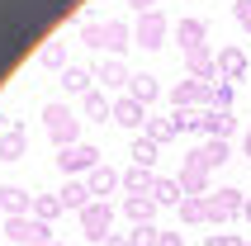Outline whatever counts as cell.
I'll return each mask as SVG.
<instances>
[{
	"mask_svg": "<svg viewBox=\"0 0 251 246\" xmlns=\"http://www.w3.org/2000/svg\"><path fill=\"white\" fill-rule=\"evenodd\" d=\"M124 208H128V218H133V222H152L156 199H152V194H128V199H124Z\"/></svg>",
	"mask_w": 251,
	"mask_h": 246,
	"instance_id": "cell-11",
	"label": "cell"
},
{
	"mask_svg": "<svg viewBox=\"0 0 251 246\" xmlns=\"http://www.w3.org/2000/svg\"><path fill=\"white\" fill-rule=\"evenodd\" d=\"M128 95L138 99V104H152V99L161 95V85H156V76H133V81H128Z\"/></svg>",
	"mask_w": 251,
	"mask_h": 246,
	"instance_id": "cell-12",
	"label": "cell"
},
{
	"mask_svg": "<svg viewBox=\"0 0 251 246\" xmlns=\"http://www.w3.org/2000/svg\"><path fill=\"white\" fill-rule=\"evenodd\" d=\"M152 199H156V204H180V199H185L180 180H156V185H152Z\"/></svg>",
	"mask_w": 251,
	"mask_h": 246,
	"instance_id": "cell-18",
	"label": "cell"
},
{
	"mask_svg": "<svg viewBox=\"0 0 251 246\" xmlns=\"http://www.w3.org/2000/svg\"><path fill=\"white\" fill-rule=\"evenodd\" d=\"M237 24L251 33V0H237Z\"/></svg>",
	"mask_w": 251,
	"mask_h": 246,
	"instance_id": "cell-35",
	"label": "cell"
},
{
	"mask_svg": "<svg viewBox=\"0 0 251 246\" xmlns=\"http://www.w3.org/2000/svg\"><path fill=\"white\" fill-rule=\"evenodd\" d=\"M176 38H180V48H185V52H190V48H204V24H199V19H180Z\"/></svg>",
	"mask_w": 251,
	"mask_h": 246,
	"instance_id": "cell-16",
	"label": "cell"
},
{
	"mask_svg": "<svg viewBox=\"0 0 251 246\" xmlns=\"http://www.w3.org/2000/svg\"><path fill=\"white\" fill-rule=\"evenodd\" d=\"M128 5H133V10H147V14H152V5H156V0H128Z\"/></svg>",
	"mask_w": 251,
	"mask_h": 246,
	"instance_id": "cell-38",
	"label": "cell"
},
{
	"mask_svg": "<svg viewBox=\"0 0 251 246\" xmlns=\"http://www.w3.org/2000/svg\"><path fill=\"white\" fill-rule=\"evenodd\" d=\"M156 242H161V232H156L152 222H138L133 237H128V246H156Z\"/></svg>",
	"mask_w": 251,
	"mask_h": 246,
	"instance_id": "cell-29",
	"label": "cell"
},
{
	"mask_svg": "<svg viewBox=\"0 0 251 246\" xmlns=\"http://www.w3.org/2000/svg\"><path fill=\"white\" fill-rule=\"evenodd\" d=\"M85 114H90V119H114V104L109 99H104V90H90V95H85Z\"/></svg>",
	"mask_w": 251,
	"mask_h": 246,
	"instance_id": "cell-21",
	"label": "cell"
},
{
	"mask_svg": "<svg viewBox=\"0 0 251 246\" xmlns=\"http://www.w3.org/2000/svg\"><path fill=\"white\" fill-rule=\"evenodd\" d=\"M152 185H156L152 171H142V166H133V171L124 175V190H128V194H152Z\"/></svg>",
	"mask_w": 251,
	"mask_h": 246,
	"instance_id": "cell-17",
	"label": "cell"
},
{
	"mask_svg": "<svg viewBox=\"0 0 251 246\" xmlns=\"http://www.w3.org/2000/svg\"><path fill=\"white\" fill-rule=\"evenodd\" d=\"M38 62H43V67H62V62H67V52H62L57 43H48V48L38 52Z\"/></svg>",
	"mask_w": 251,
	"mask_h": 246,
	"instance_id": "cell-33",
	"label": "cell"
},
{
	"mask_svg": "<svg viewBox=\"0 0 251 246\" xmlns=\"http://www.w3.org/2000/svg\"><path fill=\"white\" fill-rule=\"evenodd\" d=\"M180 218L185 222H204L209 218V199H180Z\"/></svg>",
	"mask_w": 251,
	"mask_h": 246,
	"instance_id": "cell-27",
	"label": "cell"
},
{
	"mask_svg": "<svg viewBox=\"0 0 251 246\" xmlns=\"http://www.w3.org/2000/svg\"><path fill=\"white\" fill-rule=\"evenodd\" d=\"M57 166H62V171H95V166H100V151L85 147V142H71V147L57 151Z\"/></svg>",
	"mask_w": 251,
	"mask_h": 246,
	"instance_id": "cell-4",
	"label": "cell"
},
{
	"mask_svg": "<svg viewBox=\"0 0 251 246\" xmlns=\"http://www.w3.org/2000/svg\"><path fill=\"white\" fill-rule=\"evenodd\" d=\"M104 246H128V242H114V237H109V242H104Z\"/></svg>",
	"mask_w": 251,
	"mask_h": 246,
	"instance_id": "cell-40",
	"label": "cell"
},
{
	"mask_svg": "<svg viewBox=\"0 0 251 246\" xmlns=\"http://www.w3.org/2000/svg\"><path fill=\"white\" fill-rule=\"evenodd\" d=\"M48 246H62V242H48Z\"/></svg>",
	"mask_w": 251,
	"mask_h": 246,
	"instance_id": "cell-42",
	"label": "cell"
},
{
	"mask_svg": "<svg viewBox=\"0 0 251 246\" xmlns=\"http://www.w3.org/2000/svg\"><path fill=\"white\" fill-rule=\"evenodd\" d=\"M242 204H247V199H242L237 190H218V194L209 199V218L223 222V218H232V213H242Z\"/></svg>",
	"mask_w": 251,
	"mask_h": 246,
	"instance_id": "cell-7",
	"label": "cell"
},
{
	"mask_svg": "<svg viewBox=\"0 0 251 246\" xmlns=\"http://www.w3.org/2000/svg\"><path fill=\"white\" fill-rule=\"evenodd\" d=\"M171 133H176V119H152L147 123V137H152V142H166Z\"/></svg>",
	"mask_w": 251,
	"mask_h": 246,
	"instance_id": "cell-30",
	"label": "cell"
},
{
	"mask_svg": "<svg viewBox=\"0 0 251 246\" xmlns=\"http://www.w3.org/2000/svg\"><path fill=\"white\" fill-rule=\"evenodd\" d=\"M128 156H133V166H142V171H152V161H156V142H152V137H138Z\"/></svg>",
	"mask_w": 251,
	"mask_h": 246,
	"instance_id": "cell-19",
	"label": "cell"
},
{
	"mask_svg": "<svg viewBox=\"0 0 251 246\" xmlns=\"http://www.w3.org/2000/svg\"><path fill=\"white\" fill-rule=\"evenodd\" d=\"M43 123H48V137L57 142V151L71 147V142H76V128H81L76 114H71L67 104H48V109H43Z\"/></svg>",
	"mask_w": 251,
	"mask_h": 246,
	"instance_id": "cell-1",
	"label": "cell"
},
{
	"mask_svg": "<svg viewBox=\"0 0 251 246\" xmlns=\"http://www.w3.org/2000/svg\"><path fill=\"white\" fill-rule=\"evenodd\" d=\"M161 38H166V19L161 14H142V24H138V43L142 48H161Z\"/></svg>",
	"mask_w": 251,
	"mask_h": 246,
	"instance_id": "cell-8",
	"label": "cell"
},
{
	"mask_svg": "<svg viewBox=\"0 0 251 246\" xmlns=\"http://www.w3.org/2000/svg\"><path fill=\"white\" fill-rule=\"evenodd\" d=\"M156 246H185V242H180V232H161V242H156Z\"/></svg>",
	"mask_w": 251,
	"mask_h": 246,
	"instance_id": "cell-37",
	"label": "cell"
},
{
	"mask_svg": "<svg viewBox=\"0 0 251 246\" xmlns=\"http://www.w3.org/2000/svg\"><path fill=\"white\" fill-rule=\"evenodd\" d=\"M95 81H104V85H124V81H133V76L124 71V62H114V57H109V62L100 67V76H95Z\"/></svg>",
	"mask_w": 251,
	"mask_h": 246,
	"instance_id": "cell-24",
	"label": "cell"
},
{
	"mask_svg": "<svg viewBox=\"0 0 251 246\" xmlns=\"http://www.w3.org/2000/svg\"><path fill=\"white\" fill-rule=\"evenodd\" d=\"M81 43H85V48H104V24H85L81 28Z\"/></svg>",
	"mask_w": 251,
	"mask_h": 246,
	"instance_id": "cell-32",
	"label": "cell"
},
{
	"mask_svg": "<svg viewBox=\"0 0 251 246\" xmlns=\"http://www.w3.org/2000/svg\"><path fill=\"white\" fill-rule=\"evenodd\" d=\"M104 48H109V52H124L128 48V28L124 24H104Z\"/></svg>",
	"mask_w": 251,
	"mask_h": 246,
	"instance_id": "cell-28",
	"label": "cell"
},
{
	"mask_svg": "<svg viewBox=\"0 0 251 246\" xmlns=\"http://www.w3.org/2000/svg\"><path fill=\"white\" fill-rule=\"evenodd\" d=\"M176 133H204V114H195V109H176Z\"/></svg>",
	"mask_w": 251,
	"mask_h": 246,
	"instance_id": "cell-25",
	"label": "cell"
},
{
	"mask_svg": "<svg viewBox=\"0 0 251 246\" xmlns=\"http://www.w3.org/2000/svg\"><path fill=\"white\" fill-rule=\"evenodd\" d=\"M185 62H190V71H195V81H209V76H213V62H209V52H204V48H190V52H185Z\"/></svg>",
	"mask_w": 251,
	"mask_h": 246,
	"instance_id": "cell-20",
	"label": "cell"
},
{
	"mask_svg": "<svg viewBox=\"0 0 251 246\" xmlns=\"http://www.w3.org/2000/svg\"><path fill=\"white\" fill-rule=\"evenodd\" d=\"M209 99H213V109H227V104H232V85H227V81H223V85H213V95H209Z\"/></svg>",
	"mask_w": 251,
	"mask_h": 246,
	"instance_id": "cell-34",
	"label": "cell"
},
{
	"mask_svg": "<svg viewBox=\"0 0 251 246\" xmlns=\"http://www.w3.org/2000/svg\"><path fill=\"white\" fill-rule=\"evenodd\" d=\"M28 204H33V194L19 190V185H5V190H0V208H5L10 218H24V208H28Z\"/></svg>",
	"mask_w": 251,
	"mask_h": 246,
	"instance_id": "cell-9",
	"label": "cell"
},
{
	"mask_svg": "<svg viewBox=\"0 0 251 246\" xmlns=\"http://www.w3.org/2000/svg\"><path fill=\"white\" fill-rule=\"evenodd\" d=\"M85 185H90V194H109L114 185H119V175H114L109 166H95V171H90V180H85Z\"/></svg>",
	"mask_w": 251,
	"mask_h": 246,
	"instance_id": "cell-22",
	"label": "cell"
},
{
	"mask_svg": "<svg viewBox=\"0 0 251 246\" xmlns=\"http://www.w3.org/2000/svg\"><path fill=\"white\" fill-rule=\"evenodd\" d=\"M209 246H247V242H237V237H218V232H213V237H209Z\"/></svg>",
	"mask_w": 251,
	"mask_h": 246,
	"instance_id": "cell-36",
	"label": "cell"
},
{
	"mask_svg": "<svg viewBox=\"0 0 251 246\" xmlns=\"http://www.w3.org/2000/svg\"><path fill=\"white\" fill-rule=\"evenodd\" d=\"M114 123H124V128H142V123H147V104H138L133 95L114 99Z\"/></svg>",
	"mask_w": 251,
	"mask_h": 246,
	"instance_id": "cell-5",
	"label": "cell"
},
{
	"mask_svg": "<svg viewBox=\"0 0 251 246\" xmlns=\"http://www.w3.org/2000/svg\"><path fill=\"white\" fill-rule=\"evenodd\" d=\"M57 199H62V208H76V213H85V208H90V185H81V180H67Z\"/></svg>",
	"mask_w": 251,
	"mask_h": 246,
	"instance_id": "cell-10",
	"label": "cell"
},
{
	"mask_svg": "<svg viewBox=\"0 0 251 246\" xmlns=\"http://www.w3.org/2000/svg\"><path fill=\"white\" fill-rule=\"evenodd\" d=\"M24 128H10V133L0 137V161H19V156H24Z\"/></svg>",
	"mask_w": 251,
	"mask_h": 246,
	"instance_id": "cell-14",
	"label": "cell"
},
{
	"mask_svg": "<svg viewBox=\"0 0 251 246\" xmlns=\"http://www.w3.org/2000/svg\"><path fill=\"white\" fill-rule=\"evenodd\" d=\"M209 95H213V85H204V81H180L176 90H171V104H176V109H190L195 99H209Z\"/></svg>",
	"mask_w": 251,
	"mask_h": 246,
	"instance_id": "cell-6",
	"label": "cell"
},
{
	"mask_svg": "<svg viewBox=\"0 0 251 246\" xmlns=\"http://www.w3.org/2000/svg\"><path fill=\"white\" fill-rule=\"evenodd\" d=\"M218 67H223V76H232V81H237L242 71H247V57H242L237 48H223V52H218Z\"/></svg>",
	"mask_w": 251,
	"mask_h": 246,
	"instance_id": "cell-23",
	"label": "cell"
},
{
	"mask_svg": "<svg viewBox=\"0 0 251 246\" xmlns=\"http://www.w3.org/2000/svg\"><path fill=\"white\" fill-rule=\"evenodd\" d=\"M5 232H10L14 246H48V242H52L43 218H10V222H5Z\"/></svg>",
	"mask_w": 251,
	"mask_h": 246,
	"instance_id": "cell-2",
	"label": "cell"
},
{
	"mask_svg": "<svg viewBox=\"0 0 251 246\" xmlns=\"http://www.w3.org/2000/svg\"><path fill=\"white\" fill-rule=\"evenodd\" d=\"M247 156H251V133H247Z\"/></svg>",
	"mask_w": 251,
	"mask_h": 246,
	"instance_id": "cell-41",
	"label": "cell"
},
{
	"mask_svg": "<svg viewBox=\"0 0 251 246\" xmlns=\"http://www.w3.org/2000/svg\"><path fill=\"white\" fill-rule=\"evenodd\" d=\"M232 128H237V123H232V114H227V109H204V133H213V137H227Z\"/></svg>",
	"mask_w": 251,
	"mask_h": 246,
	"instance_id": "cell-13",
	"label": "cell"
},
{
	"mask_svg": "<svg viewBox=\"0 0 251 246\" xmlns=\"http://www.w3.org/2000/svg\"><path fill=\"white\" fill-rule=\"evenodd\" d=\"M242 213H247V218H251V199H247V204H242Z\"/></svg>",
	"mask_w": 251,
	"mask_h": 246,
	"instance_id": "cell-39",
	"label": "cell"
},
{
	"mask_svg": "<svg viewBox=\"0 0 251 246\" xmlns=\"http://www.w3.org/2000/svg\"><path fill=\"white\" fill-rule=\"evenodd\" d=\"M81 222H85V232H90V242L95 246H104L109 242V222H114V208L104 204V199H95V204L81 213Z\"/></svg>",
	"mask_w": 251,
	"mask_h": 246,
	"instance_id": "cell-3",
	"label": "cell"
},
{
	"mask_svg": "<svg viewBox=\"0 0 251 246\" xmlns=\"http://www.w3.org/2000/svg\"><path fill=\"white\" fill-rule=\"evenodd\" d=\"M90 81H95V76H90L85 67H67L62 71V85H67L71 95H90Z\"/></svg>",
	"mask_w": 251,
	"mask_h": 246,
	"instance_id": "cell-15",
	"label": "cell"
},
{
	"mask_svg": "<svg viewBox=\"0 0 251 246\" xmlns=\"http://www.w3.org/2000/svg\"><path fill=\"white\" fill-rule=\"evenodd\" d=\"M33 213H38L43 222L57 218V213H62V199H48V194H43V199H33Z\"/></svg>",
	"mask_w": 251,
	"mask_h": 246,
	"instance_id": "cell-31",
	"label": "cell"
},
{
	"mask_svg": "<svg viewBox=\"0 0 251 246\" xmlns=\"http://www.w3.org/2000/svg\"><path fill=\"white\" fill-rule=\"evenodd\" d=\"M199 161H204V166H223L227 161V142H223V137H213L209 147H199Z\"/></svg>",
	"mask_w": 251,
	"mask_h": 246,
	"instance_id": "cell-26",
	"label": "cell"
}]
</instances>
